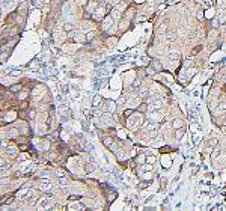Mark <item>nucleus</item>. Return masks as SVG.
Wrapping results in <instances>:
<instances>
[{
  "mask_svg": "<svg viewBox=\"0 0 226 211\" xmlns=\"http://www.w3.org/2000/svg\"><path fill=\"white\" fill-rule=\"evenodd\" d=\"M146 130H148L149 133L155 134L157 131H158V125L157 124H152V122H148V124H146Z\"/></svg>",
  "mask_w": 226,
  "mask_h": 211,
  "instance_id": "obj_1",
  "label": "nucleus"
},
{
  "mask_svg": "<svg viewBox=\"0 0 226 211\" xmlns=\"http://www.w3.org/2000/svg\"><path fill=\"white\" fill-rule=\"evenodd\" d=\"M172 125H173V128H175V130H182V127H184V121H182V119H173Z\"/></svg>",
  "mask_w": 226,
  "mask_h": 211,
  "instance_id": "obj_2",
  "label": "nucleus"
},
{
  "mask_svg": "<svg viewBox=\"0 0 226 211\" xmlns=\"http://www.w3.org/2000/svg\"><path fill=\"white\" fill-rule=\"evenodd\" d=\"M103 143L106 145V146H110L113 151H115V146H113V139L112 137H109V136H106V137H103Z\"/></svg>",
  "mask_w": 226,
  "mask_h": 211,
  "instance_id": "obj_3",
  "label": "nucleus"
},
{
  "mask_svg": "<svg viewBox=\"0 0 226 211\" xmlns=\"http://www.w3.org/2000/svg\"><path fill=\"white\" fill-rule=\"evenodd\" d=\"M39 187H41L42 190H50V189H51V182H50L48 179H42V181H41V185H39Z\"/></svg>",
  "mask_w": 226,
  "mask_h": 211,
  "instance_id": "obj_4",
  "label": "nucleus"
},
{
  "mask_svg": "<svg viewBox=\"0 0 226 211\" xmlns=\"http://www.w3.org/2000/svg\"><path fill=\"white\" fill-rule=\"evenodd\" d=\"M95 9H97V2H95V0H90V2L88 3V11L95 12Z\"/></svg>",
  "mask_w": 226,
  "mask_h": 211,
  "instance_id": "obj_5",
  "label": "nucleus"
},
{
  "mask_svg": "<svg viewBox=\"0 0 226 211\" xmlns=\"http://www.w3.org/2000/svg\"><path fill=\"white\" fill-rule=\"evenodd\" d=\"M175 38H176V35H175V32H167L166 39H167L169 42H173V41H175Z\"/></svg>",
  "mask_w": 226,
  "mask_h": 211,
  "instance_id": "obj_6",
  "label": "nucleus"
},
{
  "mask_svg": "<svg viewBox=\"0 0 226 211\" xmlns=\"http://www.w3.org/2000/svg\"><path fill=\"white\" fill-rule=\"evenodd\" d=\"M6 152H8L9 157H15V155H17V149H15L14 146H9L8 149H6Z\"/></svg>",
  "mask_w": 226,
  "mask_h": 211,
  "instance_id": "obj_7",
  "label": "nucleus"
},
{
  "mask_svg": "<svg viewBox=\"0 0 226 211\" xmlns=\"http://www.w3.org/2000/svg\"><path fill=\"white\" fill-rule=\"evenodd\" d=\"M151 64H152V66H154V70H155V71H160V70H161L160 62H158L157 59H152V60H151Z\"/></svg>",
  "mask_w": 226,
  "mask_h": 211,
  "instance_id": "obj_8",
  "label": "nucleus"
},
{
  "mask_svg": "<svg viewBox=\"0 0 226 211\" xmlns=\"http://www.w3.org/2000/svg\"><path fill=\"white\" fill-rule=\"evenodd\" d=\"M148 94H149L148 92V88H145V86L140 88V90H139V95L140 96H148Z\"/></svg>",
  "mask_w": 226,
  "mask_h": 211,
  "instance_id": "obj_9",
  "label": "nucleus"
},
{
  "mask_svg": "<svg viewBox=\"0 0 226 211\" xmlns=\"http://www.w3.org/2000/svg\"><path fill=\"white\" fill-rule=\"evenodd\" d=\"M136 161H137L139 164H143V163H146V155H145V154H140V155L137 157V160H136Z\"/></svg>",
  "mask_w": 226,
  "mask_h": 211,
  "instance_id": "obj_10",
  "label": "nucleus"
},
{
  "mask_svg": "<svg viewBox=\"0 0 226 211\" xmlns=\"http://www.w3.org/2000/svg\"><path fill=\"white\" fill-rule=\"evenodd\" d=\"M100 102H101V96H100V95H95V96H94V102H92L94 107L100 106Z\"/></svg>",
  "mask_w": 226,
  "mask_h": 211,
  "instance_id": "obj_11",
  "label": "nucleus"
},
{
  "mask_svg": "<svg viewBox=\"0 0 226 211\" xmlns=\"http://www.w3.org/2000/svg\"><path fill=\"white\" fill-rule=\"evenodd\" d=\"M9 136H11V137H18V130H17V128H12V130L9 131Z\"/></svg>",
  "mask_w": 226,
  "mask_h": 211,
  "instance_id": "obj_12",
  "label": "nucleus"
},
{
  "mask_svg": "<svg viewBox=\"0 0 226 211\" xmlns=\"http://www.w3.org/2000/svg\"><path fill=\"white\" fill-rule=\"evenodd\" d=\"M11 90H12V92H20L21 90V84H14V86H11Z\"/></svg>",
  "mask_w": 226,
  "mask_h": 211,
  "instance_id": "obj_13",
  "label": "nucleus"
},
{
  "mask_svg": "<svg viewBox=\"0 0 226 211\" xmlns=\"http://www.w3.org/2000/svg\"><path fill=\"white\" fill-rule=\"evenodd\" d=\"M178 58H179V54H178V53H175V51L169 53V59H170V60H175V59H178Z\"/></svg>",
  "mask_w": 226,
  "mask_h": 211,
  "instance_id": "obj_14",
  "label": "nucleus"
},
{
  "mask_svg": "<svg viewBox=\"0 0 226 211\" xmlns=\"http://www.w3.org/2000/svg\"><path fill=\"white\" fill-rule=\"evenodd\" d=\"M146 163H148V164H154V163H155V157H154V155L146 157Z\"/></svg>",
  "mask_w": 226,
  "mask_h": 211,
  "instance_id": "obj_15",
  "label": "nucleus"
},
{
  "mask_svg": "<svg viewBox=\"0 0 226 211\" xmlns=\"http://www.w3.org/2000/svg\"><path fill=\"white\" fill-rule=\"evenodd\" d=\"M27 106H29V102H27V101H21L20 109H21V110H26V109H27Z\"/></svg>",
  "mask_w": 226,
  "mask_h": 211,
  "instance_id": "obj_16",
  "label": "nucleus"
},
{
  "mask_svg": "<svg viewBox=\"0 0 226 211\" xmlns=\"http://www.w3.org/2000/svg\"><path fill=\"white\" fill-rule=\"evenodd\" d=\"M201 48H202L201 45H197V47H195L193 50H191V54H193V56H195V54H197V51H201Z\"/></svg>",
  "mask_w": 226,
  "mask_h": 211,
  "instance_id": "obj_17",
  "label": "nucleus"
},
{
  "mask_svg": "<svg viewBox=\"0 0 226 211\" xmlns=\"http://www.w3.org/2000/svg\"><path fill=\"white\" fill-rule=\"evenodd\" d=\"M15 17H17V14H11V15L8 17V20H6V21H8V23H12V21L15 20Z\"/></svg>",
  "mask_w": 226,
  "mask_h": 211,
  "instance_id": "obj_18",
  "label": "nucleus"
},
{
  "mask_svg": "<svg viewBox=\"0 0 226 211\" xmlns=\"http://www.w3.org/2000/svg\"><path fill=\"white\" fill-rule=\"evenodd\" d=\"M27 118L29 119H35V110H30L29 113H27Z\"/></svg>",
  "mask_w": 226,
  "mask_h": 211,
  "instance_id": "obj_19",
  "label": "nucleus"
},
{
  "mask_svg": "<svg viewBox=\"0 0 226 211\" xmlns=\"http://www.w3.org/2000/svg\"><path fill=\"white\" fill-rule=\"evenodd\" d=\"M94 169H95V166H94V164H88V166H86V172H92Z\"/></svg>",
  "mask_w": 226,
  "mask_h": 211,
  "instance_id": "obj_20",
  "label": "nucleus"
},
{
  "mask_svg": "<svg viewBox=\"0 0 226 211\" xmlns=\"http://www.w3.org/2000/svg\"><path fill=\"white\" fill-rule=\"evenodd\" d=\"M219 152H220V151H219V148H216V149H214V152L211 154V158H216V157L219 155Z\"/></svg>",
  "mask_w": 226,
  "mask_h": 211,
  "instance_id": "obj_21",
  "label": "nucleus"
},
{
  "mask_svg": "<svg viewBox=\"0 0 226 211\" xmlns=\"http://www.w3.org/2000/svg\"><path fill=\"white\" fill-rule=\"evenodd\" d=\"M74 208H77V210H84L86 207H84L83 204H75V205H74Z\"/></svg>",
  "mask_w": 226,
  "mask_h": 211,
  "instance_id": "obj_22",
  "label": "nucleus"
},
{
  "mask_svg": "<svg viewBox=\"0 0 226 211\" xmlns=\"http://www.w3.org/2000/svg\"><path fill=\"white\" fill-rule=\"evenodd\" d=\"M172 151V148L170 146H164V148H161V152H170Z\"/></svg>",
  "mask_w": 226,
  "mask_h": 211,
  "instance_id": "obj_23",
  "label": "nucleus"
},
{
  "mask_svg": "<svg viewBox=\"0 0 226 211\" xmlns=\"http://www.w3.org/2000/svg\"><path fill=\"white\" fill-rule=\"evenodd\" d=\"M220 110H223V112H226V101H223V102H220Z\"/></svg>",
  "mask_w": 226,
  "mask_h": 211,
  "instance_id": "obj_24",
  "label": "nucleus"
},
{
  "mask_svg": "<svg viewBox=\"0 0 226 211\" xmlns=\"http://www.w3.org/2000/svg\"><path fill=\"white\" fill-rule=\"evenodd\" d=\"M94 38V33H86V41H90Z\"/></svg>",
  "mask_w": 226,
  "mask_h": 211,
  "instance_id": "obj_25",
  "label": "nucleus"
},
{
  "mask_svg": "<svg viewBox=\"0 0 226 211\" xmlns=\"http://www.w3.org/2000/svg\"><path fill=\"white\" fill-rule=\"evenodd\" d=\"M63 29H65L66 32H69V30L72 29V26H71V24H65V27H63Z\"/></svg>",
  "mask_w": 226,
  "mask_h": 211,
  "instance_id": "obj_26",
  "label": "nucleus"
},
{
  "mask_svg": "<svg viewBox=\"0 0 226 211\" xmlns=\"http://www.w3.org/2000/svg\"><path fill=\"white\" fill-rule=\"evenodd\" d=\"M69 199H71V201H77V199H80V196H75V195H71V196H69Z\"/></svg>",
  "mask_w": 226,
  "mask_h": 211,
  "instance_id": "obj_27",
  "label": "nucleus"
},
{
  "mask_svg": "<svg viewBox=\"0 0 226 211\" xmlns=\"http://www.w3.org/2000/svg\"><path fill=\"white\" fill-rule=\"evenodd\" d=\"M27 149V145H20V151H26Z\"/></svg>",
  "mask_w": 226,
  "mask_h": 211,
  "instance_id": "obj_28",
  "label": "nucleus"
},
{
  "mask_svg": "<svg viewBox=\"0 0 226 211\" xmlns=\"http://www.w3.org/2000/svg\"><path fill=\"white\" fill-rule=\"evenodd\" d=\"M146 72H148V74H154L155 70H152V68H148V70H146Z\"/></svg>",
  "mask_w": 226,
  "mask_h": 211,
  "instance_id": "obj_29",
  "label": "nucleus"
},
{
  "mask_svg": "<svg viewBox=\"0 0 226 211\" xmlns=\"http://www.w3.org/2000/svg\"><path fill=\"white\" fill-rule=\"evenodd\" d=\"M146 184H148L146 181H145V182H142V184H140V189H145V187H146Z\"/></svg>",
  "mask_w": 226,
  "mask_h": 211,
  "instance_id": "obj_30",
  "label": "nucleus"
}]
</instances>
